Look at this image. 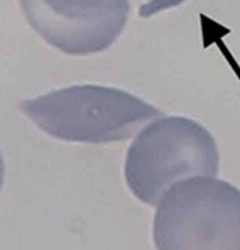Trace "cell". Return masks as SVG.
I'll list each match as a JSON object with an SVG mask.
<instances>
[{
  "mask_svg": "<svg viewBox=\"0 0 240 250\" xmlns=\"http://www.w3.org/2000/svg\"><path fill=\"white\" fill-rule=\"evenodd\" d=\"M185 2V0H150L149 3L143 5L138 11L140 17L143 18H149L155 14H159L161 11L174 8V6H179Z\"/></svg>",
  "mask_w": 240,
  "mask_h": 250,
  "instance_id": "5b68a950",
  "label": "cell"
},
{
  "mask_svg": "<svg viewBox=\"0 0 240 250\" xmlns=\"http://www.w3.org/2000/svg\"><path fill=\"white\" fill-rule=\"evenodd\" d=\"M153 241L161 250H240V190L206 175L174 183L158 204Z\"/></svg>",
  "mask_w": 240,
  "mask_h": 250,
  "instance_id": "7a4b0ae2",
  "label": "cell"
},
{
  "mask_svg": "<svg viewBox=\"0 0 240 250\" xmlns=\"http://www.w3.org/2000/svg\"><path fill=\"white\" fill-rule=\"evenodd\" d=\"M29 24L51 47L71 56L107 50L125 29L129 0H20Z\"/></svg>",
  "mask_w": 240,
  "mask_h": 250,
  "instance_id": "277c9868",
  "label": "cell"
},
{
  "mask_svg": "<svg viewBox=\"0 0 240 250\" xmlns=\"http://www.w3.org/2000/svg\"><path fill=\"white\" fill-rule=\"evenodd\" d=\"M3 178H5V162H3L2 153H0V189L3 186Z\"/></svg>",
  "mask_w": 240,
  "mask_h": 250,
  "instance_id": "8992f818",
  "label": "cell"
},
{
  "mask_svg": "<svg viewBox=\"0 0 240 250\" xmlns=\"http://www.w3.org/2000/svg\"><path fill=\"white\" fill-rule=\"evenodd\" d=\"M219 168V151L212 133L185 117H164L144 127L129 147L125 162L128 188L141 202L158 206L177 181Z\"/></svg>",
  "mask_w": 240,
  "mask_h": 250,
  "instance_id": "3957f363",
  "label": "cell"
},
{
  "mask_svg": "<svg viewBox=\"0 0 240 250\" xmlns=\"http://www.w3.org/2000/svg\"><path fill=\"white\" fill-rule=\"evenodd\" d=\"M20 109L47 135L62 141L107 144L131 138L161 111L123 90L72 85L27 99Z\"/></svg>",
  "mask_w": 240,
  "mask_h": 250,
  "instance_id": "6da1fadb",
  "label": "cell"
}]
</instances>
